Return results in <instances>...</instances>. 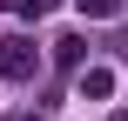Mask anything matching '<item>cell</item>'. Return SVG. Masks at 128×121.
<instances>
[{"instance_id": "1", "label": "cell", "mask_w": 128, "mask_h": 121, "mask_svg": "<svg viewBox=\"0 0 128 121\" xmlns=\"http://www.w3.org/2000/svg\"><path fill=\"white\" fill-rule=\"evenodd\" d=\"M0 74L7 81H34L40 74V54H34L27 34H0Z\"/></svg>"}, {"instance_id": "2", "label": "cell", "mask_w": 128, "mask_h": 121, "mask_svg": "<svg viewBox=\"0 0 128 121\" xmlns=\"http://www.w3.org/2000/svg\"><path fill=\"white\" fill-rule=\"evenodd\" d=\"M81 94H88V101H108V94H115V74H108V67H81Z\"/></svg>"}, {"instance_id": "3", "label": "cell", "mask_w": 128, "mask_h": 121, "mask_svg": "<svg viewBox=\"0 0 128 121\" xmlns=\"http://www.w3.org/2000/svg\"><path fill=\"white\" fill-rule=\"evenodd\" d=\"M74 7H81V20H115L122 13V0H74Z\"/></svg>"}, {"instance_id": "4", "label": "cell", "mask_w": 128, "mask_h": 121, "mask_svg": "<svg viewBox=\"0 0 128 121\" xmlns=\"http://www.w3.org/2000/svg\"><path fill=\"white\" fill-rule=\"evenodd\" d=\"M122 54H128V20H122Z\"/></svg>"}, {"instance_id": "5", "label": "cell", "mask_w": 128, "mask_h": 121, "mask_svg": "<svg viewBox=\"0 0 128 121\" xmlns=\"http://www.w3.org/2000/svg\"><path fill=\"white\" fill-rule=\"evenodd\" d=\"M20 121H40V115H20Z\"/></svg>"}, {"instance_id": "6", "label": "cell", "mask_w": 128, "mask_h": 121, "mask_svg": "<svg viewBox=\"0 0 128 121\" xmlns=\"http://www.w3.org/2000/svg\"><path fill=\"white\" fill-rule=\"evenodd\" d=\"M115 121H128V115H115Z\"/></svg>"}]
</instances>
